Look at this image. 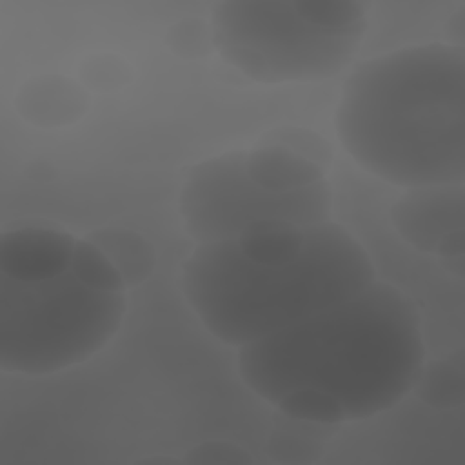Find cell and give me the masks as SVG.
I'll list each match as a JSON object with an SVG mask.
<instances>
[{"label": "cell", "instance_id": "3957f363", "mask_svg": "<svg viewBox=\"0 0 465 465\" xmlns=\"http://www.w3.org/2000/svg\"><path fill=\"white\" fill-rule=\"evenodd\" d=\"M334 125L351 158L391 185H463V45L418 44L360 62L341 87Z\"/></svg>", "mask_w": 465, "mask_h": 465}, {"label": "cell", "instance_id": "7a4b0ae2", "mask_svg": "<svg viewBox=\"0 0 465 465\" xmlns=\"http://www.w3.org/2000/svg\"><path fill=\"white\" fill-rule=\"evenodd\" d=\"M425 363L418 305L374 280L352 298L238 349L243 383L272 407L292 394L331 401L343 421L389 411Z\"/></svg>", "mask_w": 465, "mask_h": 465}, {"label": "cell", "instance_id": "6da1fadb", "mask_svg": "<svg viewBox=\"0 0 465 465\" xmlns=\"http://www.w3.org/2000/svg\"><path fill=\"white\" fill-rule=\"evenodd\" d=\"M374 280L369 252L332 220L256 222L234 238L198 243L182 265L187 303L234 349L338 305Z\"/></svg>", "mask_w": 465, "mask_h": 465}, {"label": "cell", "instance_id": "8fae6325", "mask_svg": "<svg viewBox=\"0 0 465 465\" xmlns=\"http://www.w3.org/2000/svg\"><path fill=\"white\" fill-rule=\"evenodd\" d=\"M185 461L189 463H249L251 456L229 441H205L191 449Z\"/></svg>", "mask_w": 465, "mask_h": 465}, {"label": "cell", "instance_id": "277c9868", "mask_svg": "<svg viewBox=\"0 0 465 465\" xmlns=\"http://www.w3.org/2000/svg\"><path fill=\"white\" fill-rule=\"evenodd\" d=\"M127 289L87 236L62 269L31 278L0 274V369L45 376L84 363L118 332Z\"/></svg>", "mask_w": 465, "mask_h": 465}, {"label": "cell", "instance_id": "8992f818", "mask_svg": "<svg viewBox=\"0 0 465 465\" xmlns=\"http://www.w3.org/2000/svg\"><path fill=\"white\" fill-rule=\"evenodd\" d=\"M332 189L322 163L276 142L229 151L193 165L178 209L198 243L238 236L256 222L298 225L332 218Z\"/></svg>", "mask_w": 465, "mask_h": 465}, {"label": "cell", "instance_id": "30bf717a", "mask_svg": "<svg viewBox=\"0 0 465 465\" xmlns=\"http://www.w3.org/2000/svg\"><path fill=\"white\" fill-rule=\"evenodd\" d=\"M418 396L434 407H449L463 400V372L461 365L450 361L423 363L420 376L412 387Z\"/></svg>", "mask_w": 465, "mask_h": 465}, {"label": "cell", "instance_id": "52a82bcc", "mask_svg": "<svg viewBox=\"0 0 465 465\" xmlns=\"http://www.w3.org/2000/svg\"><path fill=\"white\" fill-rule=\"evenodd\" d=\"M463 185L407 189L391 207L398 234L414 249L443 260L463 254Z\"/></svg>", "mask_w": 465, "mask_h": 465}, {"label": "cell", "instance_id": "ba28073f", "mask_svg": "<svg viewBox=\"0 0 465 465\" xmlns=\"http://www.w3.org/2000/svg\"><path fill=\"white\" fill-rule=\"evenodd\" d=\"M78 238L53 227H18L0 236V274L31 278L73 262Z\"/></svg>", "mask_w": 465, "mask_h": 465}, {"label": "cell", "instance_id": "9c48e42d", "mask_svg": "<svg viewBox=\"0 0 465 465\" xmlns=\"http://www.w3.org/2000/svg\"><path fill=\"white\" fill-rule=\"evenodd\" d=\"M94 242L124 276L127 287L143 282L154 265L153 247L134 231L104 229L87 236Z\"/></svg>", "mask_w": 465, "mask_h": 465}, {"label": "cell", "instance_id": "5b68a950", "mask_svg": "<svg viewBox=\"0 0 465 465\" xmlns=\"http://www.w3.org/2000/svg\"><path fill=\"white\" fill-rule=\"evenodd\" d=\"M367 31L351 0H227L211 11V44L260 84L318 82L343 71Z\"/></svg>", "mask_w": 465, "mask_h": 465}]
</instances>
